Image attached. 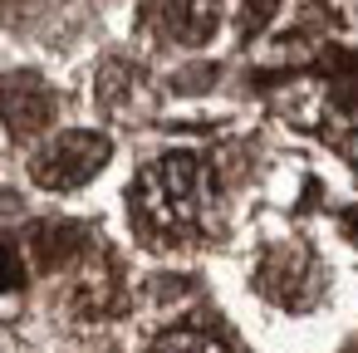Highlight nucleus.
Instances as JSON below:
<instances>
[{"instance_id":"nucleus-1","label":"nucleus","mask_w":358,"mask_h":353,"mask_svg":"<svg viewBox=\"0 0 358 353\" xmlns=\"http://www.w3.org/2000/svg\"><path fill=\"white\" fill-rule=\"evenodd\" d=\"M206 196H211V182H206L201 157L167 152L133 182V221H138V231H148L157 240H177L201 221Z\"/></svg>"},{"instance_id":"nucleus-2","label":"nucleus","mask_w":358,"mask_h":353,"mask_svg":"<svg viewBox=\"0 0 358 353\" xmlns=\"http://www.w3.org/2000/svg\"><path fill=\"white\" fill-rule=\"evenodd\" d=\"M108 152H113V147H108L103 133L74 128V133H59L55 143H45V147L35 152L30 177H35L40 187H50V192H74V187H84V182H94V177L103 172Z\"/></svg>"},{"instance_id":"nucleus-3","label":"nucleus","mask_w":358,"mask_h":353,"mask_svg":"<svg viewBox=\"0 0 358 353\" xmlns=\"http://www.w3.org/2000/svg\"><path fill=\"white\" fill-rule=\"evenodd\" d=\"M0 123L15 138H30L55 123V94L35 74H6L0 79Z\"/></svg>"},{"instance_id":"nucleus-4","label":"nucleus","mask_w":358,"mask_h":353,"mask_svg":"<svg viewBox=\"0 0 358 353\" xmlns=\"http://www.w3.org/2000/svg\"><path fill=\"white\" fill-rule=\"evenodd\" d=\"M221 0H148V25L172 45H201L216 30Z\"/></svg>"},{"instance_id":"nucleus-5","label":"nucleus","mask_w":358,"mask_h":353,"mask_svg":"<svg viewBox=\"0 0 358 353\" xmlns=\"http://www.w3.org/2000/svg\"><path fill=\"white\" fill-rule=\"evenodd\" d=\"M30 250H35V260L45 270H55V265H64L79 250V226H69V221H40L30 231Z\"/></svg>"},{"instance_id":"nucleus-6","label":"nucleus","mask_w":358,"mask_h":353,"mask_svg":"<svg viewBox=\"0 0 358 353\" xmlns=\"http://www.w3.org/2000/svg\"><path fill=\"white\" fill-rule=\"evenodd\" d=\"M152 353H231L211 329H196V324H182V329H167L157 343H152Z\"/></svg>"},{"instance_id":"nucleus-7","label":"nucleus","mask_w":358,"mask_h":353,"mask_svg":"<svg viewBox=\"0 0 358 353\" xmlns=\"http://www.w3.org/2000/svg\"><path fill=\"white\" fill-rule=\"evenodd\" d=\"M25 284V260L10 240H0V289H20Z\"/></svg>"}]
</instances>
